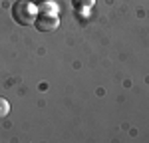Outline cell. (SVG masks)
<instances>
[{
    "label": "cell",
    "mask_w": 149,
    "mask_h": 143,
    "mask_svg": "<svg viewBox=\"0 0 149 143\" xmlns=\"http://www.w3.org/2000/svg\"><path fill=\"white\" fill-rule=\"evenodd\" d=\"M38 14H40L38 6L30 0H16L12 4V18L20 26H34Z\"/></svg>",
    "instance_id": "6da1fadb"
},
{
    "label": "cell",
    "mask_w": 149,
    "mask_h": 143,
    "mask_svg": "<svg viewBox=\"0 0 149 143\" xmlns=\"http://www.w3.org/2000/svg\"><path fill=\"white\" fill-rule=\"evenodd\" d=\"M60 26V16L54 12H40L34 22V28L38 32H52Z\"/></svg>",
    "instance_id": "7a4b0ae2"
},
{
    "label": "cell",
    "mask_w": 149,
    "mask_h": 143,
    "mask_svg": "<svg viewBox=\"0 0 149 143\" xmlns=\"http://www.w3.org/2000/svg\"><path fill=\"white\" fill-rule=\"evenodd\" d=\"M95 6V0H74V8L81 12H90Z\"/></svg>",
    "instance_id": "3957f363"
},
{
    "label": "cell",
    "mask_w": 149,
    "mask_h": 143,
    "mask_svg": "<svg viewBox=\"0 0 149 143\" xmlns=\"http://www.w3.org/2000/svg\"><path fill=\"white\" fill-rule=\"evenodd\" d=\"M8 113H10V103H8V99L0 97V119H4Z\"/></svg>",
    "instance_id": "277c9868"
}]
</instances>
